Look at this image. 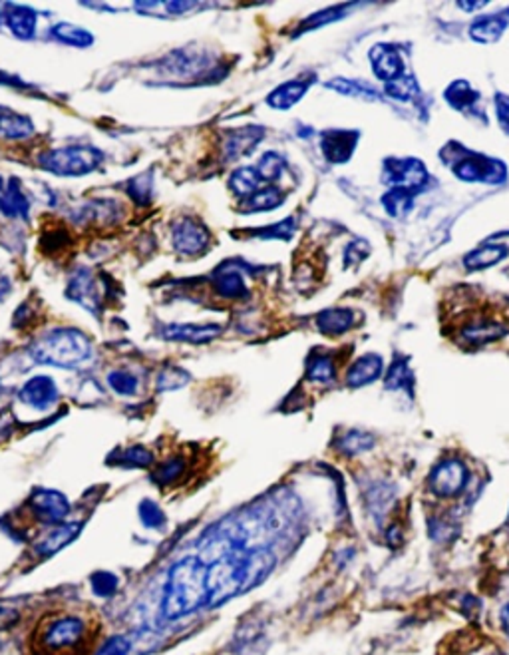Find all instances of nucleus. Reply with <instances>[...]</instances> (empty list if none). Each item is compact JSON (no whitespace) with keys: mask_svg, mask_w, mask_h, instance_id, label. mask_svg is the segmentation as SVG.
<instances>
[{"mask_svg":"<svg viewBox=\"0 0 509 655\" xmlns=\"http://www.w3.org/2000/svg\"><path fill=\"white\" fill-rule=\"evenodd\" d=\"M354 311L346 307L325 309L317 315V329L326 336H338L353 329Z\"/></svg>","mask_w":509,"mask_h":655,"instance_id":"obj_18","label":"nucleus"},{"mask_svg":"<svg viewBox=\"0 0 509 655\" xmlns=\"http://www.w3.org/2000/svg\"><path fill=\"white\" fill-rule=\"evenodd\" d=\"M66 295H68L70 301L78 303L80 307L86 309V311L96 315L102 309V297L98 292L96 279H94L92 271L86 267H80L74 271L70 277L68 289H66Z\"/></svg>","mask_w":509,"mask_h":655,"instance_id":"obj_11","label":"nucleus"},{"mask_svg":"<svg viewBox=\"0 0 509 655\" xmlns=\"http://www.w3.org/2000/svg\"><path fill=\"white\" fill-rule=\"evenodd\" d=\"M371 62H372L374 74L380 80L392 82L396 78H400L402 60H400L398 50H394L392 46H386V44L374 46V49L371 50Z\"/></svg>","mask_w":509,"mask_h":655,"instance_id":"obj_19","label":"nucleus"},{"mask_svg":"<svg viewBox=\"0 0 509 655\" xmlns=\"http://www.w3.org/2000/svg\"><path fill=\"white\" fill-rule=\"evenodd\" d=\"M36 128L32 120L22 114H14V112H6L0 114V139H28L34 136Z\"/></svg>","mask_w":509,"mask_h":655,"instance_id":"obj_25","label":"nucleus"},{"mask_svg":"<svg viewBox=\"0 0 509 655\" xmlns=\"http://www.w3.org/2000/svg\"><path fill=\"white\" fill-rule=\"evenodd\" d=\"M499 622H502V628H504L505 635L509 638V604H505L502 614H499Z\"/></svg>","mask_w":509,"mask_h":655,"instance_id":"obj_47","label":"nucleus"},{"mask_svg":"<svg viewBox=\"0 0 509 655\" xmlns=\"http://www.w3.org/2000/svg\"><path fill=\"white\" fill-rule=\"evenodd\" d=\"M265 185L261 180V175L254 166H241L229 175V187L235 195L239 198H249L257 190Z\"/></svg>","mask_w":509,"mask_h":655,"instance_id":"obj_26","label":"nucleus"},{"mask_svg":"<svg viewBox=\"0 0 509 655\" xmlns=\"http://www.w3.org/2000/svg\"><path fill=\"white\" fill-rule=\"evenodd\" d=\"M103 160L106 156L94 146H64L40 154L39 166L60 177H82L96 172Z\"/></svg>","mask_w":509,"mask_h":655,"instance_id":"obj_4","label":"nucleus"},{"mask_svg":"<svg viewBox=\"0 0 509 655\" xmlns=\"http://www.w3.org/2000/svg\"><path fill=\"white\" fill-rule=\"evenodd\" d=\"M386 177L396 187H410L422 185L426 182V167L418 160H398V162H386Z\"/></svg>","mask_w":509,"mask_h":655,"instance_id":"obj_17","label":"nucleus"},{"mask_svg":"<svg viewBox=\"0 0 509 655\" xmlns=\"http://www.w3.org/2000/svg\"><path fill=\"white\" fill-rule=\"evenodd\" d=\"M88 624L80 615L62 614L44 622L36 635L42 655H78L86 650Z\"/></svg>","mask_w":509,"mask_h":655,"instance_id":"obj_3","label":"nucleus"},{"mask_svg":"<svg viewBox=\"0 0 509 655\" xmlns=\"http://www.w3.org/2000/svg\"><path fill=\"white\" fill-rule=\"evenodd\" d=\"M376 444V438L364 430H346L336 441V451L344 456H358L362 453L372 451Z\"/></svg>","mask_w":509,"mask_h":655,"instance_id":"obj_27","label":"nucleus"},{"mask_svg":"<svg viewBox=\"0 0 509 655\" xmlns=\"http://www.w3.org/2000/svg\"><path fill=\"white\" fill-rule=\"evenodd\" d=\"M263 138H265V128H259V126L231 130L221 146L225 162H235L243 156H249L253 149L257 148V144Z\"/></svg>","mask_w":509,"mask_h":655,"instance_id":"obj_12","label":"nucleus"},{"mask_svg":"<svg viewBox=\"0 0 509 655\" xmlns=\"http://www.w3.org/2000/svg\"><path fill=\"white\" fill-rule=\"evenodd\" d=\"M172 246L179 256H203L211 246V231L195 218H179L172 223Z\"/></svg>","mask_w":509,"mask_h":655,"instance_id":"obj_7","label":"nucleus"},{"mask_svg":"<svg viewBox=\"0 0 509 655\" xmlns=\"http://www.w3.org/2000/svg\"><path fill=\"white\" fill-rule=\"evenodd\" d=\"M386 92L390 94L392 98H400V100H410L418 94V84L410 76H400L392 82L386 84Z\"/></svg>","mask_w":509,"mask_h":655,"instance_id":"obj_42","label":"nucleus"},{"mask_svg":"<svg viewBox=\"0 0 509 655\" xmlns=\"http://www.w3.org/2000/svg\"><path fill=\"white\" fill-rule=\"evenodd\" d=\"M185 468H187V461L183 456H179V454L169 456V458H165L162 464H157L156 472H154V480L157 484H162V486L174 484V482H177L179 479H182Z\"/></svg>","mask_w":509,"mask_h":655,"instance_id":"obj_35","label":"nucleus"},{"mask_svg":"<svg viewBox=\"0 0 509 655\" xmlns=\"http://www.w3.org/2000/svg\"><path fill=\"white\" fill-rule=\"evenodd\" d=\"M336 377V363L326 353H313L307 361V379L310 382H320V385H326V382H333Z\"/></svg>","mask_w":509,"mask_h":655,"instance_id":"obj_28","label":"nucleus"},{"mask_svg":"<svg viewBox=\"0 0 509 655\" xmlns=\"http://www.w3.org/2000/svg\"><path fill=\"white\" fill-rule=\"evenodd\" d=\"M0 22H3V6H0Z\"/></svg>","mask_w":509,"mask_h":655,"instance_id":"obj_48","label":"nucleus"},{"mask_svg":"<svg viewBox=\"0 0 509 655\" xmlns=\"http://www.w3.org/2000/svg\"><path fill=\"white\" fill-rule=\"evenodd\" d=\"M384 359L376 353H366L358 357L346 371V385L351 389H361L371 385L379 377H382Z\"/></svg>","mask_w":509,"mask_h":655,"instance_id":"obj_16","label":"nucleus"},{"mask_svg":"<svg viewBox=\"0 0 509 655\" xmlns=\"http://www.w3.org/2000/svg\"><path fill=\"white\" fill-rule=\"evenodd\" d=\"M392 498H394L392 489H384L382 484H376L369 492H366V507H369L372 516L380 522L386 510H388Z\"/></svg>","mask_w":509,"mask_h":655,"instance_id":"obj_39","label":"nucleus"},{"mask_svg":"<svg viewBox=\"0 0 509 655\" xmlns=\"http://www.w3.org/2000/svg\"><path fill=\"white\" fill-rule=\"evenodd\" d=\"M3 390H4V389H3V382H0V397H3Z\"/></svg>","mask_w":509,"mask_h":655,"instance_id":"obj_49","label":"nucleus"},{"mask_svg":"<svg viewBox=\"0 0 509 655\" xmlns=\"http://www.w3.org/2000/svg\"><path fill=\"white\" fill-rule=\"evenodd\" d=\"M223 327L219 323H169L164 325L159 336L165 341L205 345L221 336Z\"/></svg>","mask_w":509,"mask_h":655,"instance_id":"obj_10","label":"nucleus"},{"mask_svg":"<svg viewBox=\"0 0 509 655\" xmlns=\"http://www.w3.org/2000/svg\"><path fill=\"white\" fill-rule=\"evenodd\" d=\"M213 292L225 299V301H241V299H247L249 289L239 269H228V264H225L213 271Z\"/></svg>","mask_w":509,"mask_h":655,"instance_id":"obj_15","label":"nucleus"},{"mask_svg":"<svg viewBox=\"0 0 509 655\" xmlns=\"http://www.w3.org/2000/svg\"><path fill=\"white\" fill-rule=\"evenodd\" d=\"M126 192L136 203H139V205L149 203V200H152V195H154L152 172H146V174H139L136 177H131V180L126 184Z\"/></svg>","mask_w":509,"mask_h":655,"instance_id":"obj_37","label":"nucleus"},{"mask_svg":"<svg viewBox=\"0 0 509 655\" xmlns=\"http://www.w3.org/2000/svg\"><path fill=\"white\" fill-rule=\"evenodd\" d=\"M192 381V374L187 372L185 369L182 367H164L162 371H159L157 379H156V389L157 390H177L185 387L187 382Z\"/></svg>","mask_w":509,"mask_h":655,"instance_id":"obj_38","label":"nucleus"},{"mask_svg":"<svg viewBox=\"0 0 509 655\" xmlns=\"http://www.w3.org/2000/svg\"><path fill=\"white\" fill-rule=\"evenodd\" d=\"M138 518L141 522V526L154 532H162L169 522L165 510L152 498H144L138 504Z\"/></svg>","mask_w":509,"mask_h":655,"instance_id":"obj_32","label":"nucleus"},{"mask_svg":"<svg viewBox=\"0 0 509 655\" xmlns=\"http://www.w3.org/2000/svg\"><path fill=\"white\" fill-rule=\"evenodd\" d=\"M210 606L205 584V564L200 556H185L167 570L162 592V617L177 622Z\"/></svg>","mask_w":509,"mask_h":655,"instance_id":"obj_1","label":"nucleus"},{"mask_svg":"<svg viewBox=\"0 0 509 655\" xmlns=\"http://www.w3.org/2000/svg\"><path fill=\"white\" fill-rule=\"evenodd\" d=\"M26 354L36 364L72 371L94 359V345L90 336L76 327H54L36 336Z\"/></svg>","mask_w":509,"mask_h":655,"instance_id":"obj_2","label":"nucleus"},{"mask_svg":"<svg viewBox=\"0 0 509 655\" xmlns=\"http://www.w3.org/2000/svg\"><path fill=\"white\" fill-rule=\"evenodd\" d=\"M90 589L94 596L103 597H114L120 589V578L114 572H108V570H100V572H94L90 576Z\"/></svg>","mask_w":509,"mask_h":655,"instance_id":"obj_36","label":"nucleus"},{"mask_svg":"<svg viewBox=\"0 0 509 655\" xmlns=\"http://www.w3.org/2000/svg\"><path fill=\"white\" fill-rule=\"evenodd\" d=\"M344 11H346V6H336V8H328V11H323V13H318V14L308 16V21H305V24H300V31L299 32L308 31V28L323 26L326 22H333V21H336L338 16H343Z\"/></svg>","mask_w":509,"mask_h":655,"instance_id":"obj_45","label":"nucleus"},{"mask_svg":"<svg viewBox=\"0 0 509 655\" xmlns=\"http://www.w3.org/2000/svg\"><path fill=\"white\" fill-rule=\"evenodd\" d=\"M50 36L56 42L72 46V49H90L94 44V34L90 31L70 22H56L50 28Z\"/></svg>","mask_w":509,"mask_h":655,"instance_id":"obj_24","label":"nucleus"},{"mask_svg":"<svg viewBox=\"0 0 509 655\" xmlns=\"http://www.w3.org/2000/svg\"><path fill=\"white\" fill-rule=\"evenodd\" d=\"M469 484V471L460 458H446L432 468L428 476V489L440 500L458 498Z\"/></svg>","mask_w":509,"mask_h":655,"instance_id":"obj_6","label":"nucleus"},{"mask_svg":"<svg viewBox=\"0 0 509 655\" xmlns=\"http://www.w3.org/2000/svg\"><path fill=\"white\" fill-rule=\"evenodd\" d=\"M505 333H507L505 325L497 323V321L482 319V321L466 325L464 329H461V339H464L468 345H471V347H482V345L502 339Z\"/></svg>","mask_w":509,"mask_h":655,"instance_id":"obj_20","label":"nucleus"},{"mask_svg":"<svg viewBox=\"0 0 509 655\" xmlns=\"http://www.w3.org/2000/svg\"><path fill=\"white\" fill-rule=\"evenodd\" d=\"M507 18L502 16H484L471 24V39L479 42H494L497 40L507 26Z\"/></svg>","mask_w":509,"mask_h":655,"instance_id":"obj_31","label":"nucleus"},{"mask_svg":"<svg viewBox=\"0 0 509 655\" xmlns=\"http://www.w3.org/2000/svg\"><path fill=\"white\" fill-rule=\"evenodd\" d=\"M254 167H257L263 184L271 185L272 182H277L279 177L282 175V170H285V160H282V157L277 152H267V154L261 156L259 164Z\"/></svg>","mask_w":509,"mask_h":655,"instance_id":"obj_40","label":"nucleus"},{"mask_svg":"<svg viewBox=\"0 0 509 655\" xmlns=\"http://www.w3.org/2000/svg\"><path fill=\"white\" fill-rule=\"evenodd\" d=\"M356 136L351 132H325L323 134V152L328 162L333 164H344L348 157L353 156Z\"/></svg>","mask_w":509,"mask_h":655,"instance_id":"obj_23","label":"nucleus"},{"mask_svg":"<svg viewBox=\"0 0 509 655\" xmlns=\"http://www.w3.org/2000/svg\"><path fill=\"white\" fill-rule=\"evenodd\" d=\"M131 640L126 635H110L106 642H102L100 648L94 655H129Z\"/></svg>","mask_w":509,"mask_h":655,"instance_id":"obj_43","label":"nucleus"},{"mask_svg":"<svg viewBox=\"0 0 509 655\" xmlns=\"http://www.w3.org/2000/svg\"><path fill=\"white\" fill-rule=\"evenodd\" d=\"M114 456H116L118 466H124V468H149L156 462L154 453L149 451L147 446H141V444L121 448V451H118Z\"/></svg>","mask_w":509,"mask_h":655,"instance_id":"obj_34","label":"nucleus"},{"mask_svg":"<svg viewBox=\"0 0 509 655\" xmlns=\"http://www.w3.org/2000/svg\"><path fill=\"white\" fill-rule=\"evenodd\" d=\"M18 400L36 413H46L60 402V389L49 374H34L18 389Z\"/></svg>","mask_w":509,"mask_h":655,"instance_id":"obj_8","label":"nucleus"},{"mask_svg":"<svg viewBox=\"0 0 509 655\" xmlns=\"http://www.w3.org/2000/svg\"><path fill=\"white\" fill-rule=\"evenodd\" d=\"M3 21L18 40H32L36 36V28H39V13L31 6L4 4Z\"/></svg>","mask_w":509,"mask_h":655,"instance_id":"obj_14","label":"nucleus"},{"mask_svg":"<svg viewBox=\"0 0 509 655\" xmlns=\"http://www.w3.org/2000/svg\"><path fill=\"white\" fill-rule=\"evenodd\" d=\"M386 390H408L414 389V374L408 367V359L396 357L384 379Z\"/></svg>","mask_w":509,"mask_h":655,"instance_id":"obj_29","label":"nucleus"},{"mask_svg":"<svg viewBox=\"0 0 509 655\" xmlns=\"http://www.w3.org/2000/svg\"><path fill=\"white\" fill-rule=\"evenodd\" d=\"M287 200V193L279 190L277 185H263L261 190L254 192L249 198L241 202V211L245 213H257V211H272L281 208Z\"/></svg>","mask_w":509,"mask_h":655,"instance_id":"obj_21","label":"nucleus"},{"mask_svg":"<svg viewBox=\"0 0 509 655\" xmlns=\"http://www.w3.org/2000/svg\"><path fill=\"white\" fill-rule=\"evenodd\" d=\"M507 528H509V516H507Z\"/></svg>","mask_w":509,"mask_h":655,"instance_id":"obj_50","label":"nucleus"},{"mask_svg":"<svg viewBox=\"0 0 509 655\" xmlns=\"http://www.w3.org/2000/svg\"><path fill=\"white\" fill-rule=\"evenodd\" d=\"M106 385L120 397H136L139 392V377L134 371L114 369L106 374Z\"/></svg>","mask_w":509,"mask_h":655,"instance_id":"obj_30","label":"nucleus"},{"mask_svg":"<svg viewBox=\"0 0 509 655\" xmlns=\"http://www.w3.org/2000/svg\"><path fill=\"white\" fill-rule=\"evenodd\" d=\"M26 514L31 516L36 524H40L44 528L56 526V524H62L68 520L72 512V502L68 496L60 490L54 489H36L24 504Z\"/></svg>","mask_w":509,"mask_h":655,"instance_id":"obj_5","label":"nucleus"},{"mask_svg":"<svg viewBox=\"0 0 509 655\" xmlns=\"http://www.w3.org/2000/svg\"><path fill=\"white\" fill-rule=\"evenodd\" d=\"M308 80H289L285 84H281L275 90H272L267 96V104L275 110H289L293 108L297 102H300V98L305 96L307 90L310 88Z\"/></svg>","mask_w":509,"mask_h":655,"instance_id":"obj_22","label":"nucleus"},{"mask_svg":"<svg viewBox=\"0 0 509 655\" xmlns=\"http://www.w3.org/2000/svg\"><path fill=\"white\" fill-rule=\"evenodd\" d=\"M497 118L509 132V98H505V96L497 98Z\"/></svg>","mask_w":509,"mask_h":655,"instance_id":"obj_46","label":"nucleus"},{"mask_svg":"<svg viewBox=\"0 0 509 655\" xmlns=\"http://www.w3.org/2000/svg\"><path fill=\"white\" fill-rule=\"evenodd\" d=\"M446 96H448V100L451 102V104L461 110V108H466L468 104H471V102L478 98V94L471 90L466 82H456V84H451L450 90L446 92Z\"/></svg>","mask_w":509,"mask_h":655,"instance_id":"obj_44","label":"nucleus"},{"mask_svg":"<svg viewBox=\"0 0 509 655\" xmlns=\"http://www.w3.org/2000/svg\"><path fill=\"white\" fill-rule=\"evenodd\" d=\"M507 251L509 249L505 246H484L476 251H471L469 256H466L464 265L471 271L486 269L489 265L497 264V261H502L507 256Z\"/></svg>","mask_w":509,"mask_h":655,"instance_id":"obj_33","label":"nucleus"},{"mask_svg":"<svg viewBox=\"0 0 509 655\" xmlns=\"http://www.w3.org/2000/svg\"><path fill=\"white\" fill-rule=\"evenodd\" d=\"M0 213L6 215V218L28 220L31 198H28L22 184L16 177H11V180L0 177Z\"/></svg>","mask_w":509,"mask_h":655,"instance_id":"obj_13","label":"nucleus"},{"mask_svg":"<svg viewBox=\"0 0 509 655\" xmlns=\"http://www.w3.org/2000/svg\"><path fill=\"white\" fill-rule=\"evenodd\" d=\"M382 202L386 205V210H388V213L402 215L410 210L412 193H410V190H406V187H396V190H392L388 195H386Z\"/></svg>","mask_w":509,"mask_h":655,"instance_id":"obj_41","label":"nucleus"},{"mask_svg":"<svg viewBox=\"0 0 509 655\" xmlns=\"http://www.w3.org/2000/svg\"><path fill=\"white\" fill-rule=\"evenodd\" d=\"M82 532V522L76 520H66L62 524H56V526L44 528V532L40 534V538L34 542V554L36 558L49 560L54 554H58L66 546H70L74 540L80 536Z\"/></svg>","mask_w":509,"mask_h":655,"instance_id":"obj_9","label":"nucleus"}]
</instances>
